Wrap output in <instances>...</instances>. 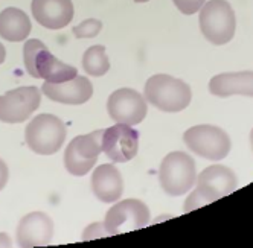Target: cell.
<instances>
[{
	"label": "cell",
	"instance_id": "9c48e42d",
	"mask_svg": "<svg viewBox=\"0 0 253 248\" xmlns=\"http://www.w3.org/2000/svg\"><path fill=\"white\" fill-rule=\"evenodd\" d=\"M150 221V209L140 200H124L107 212L104 228L107 235H121L145 227Z\"/></svg>",
	"mask_w": 253,
	"mask_h": 248
},
{
	"label": "cell",
	"instance_id": "44dd1931",
	"mask_svg": "<svg viewBox=\"0 0 253 248\" xmlns=\"http://www.w3.org/2000/svg\"><path fill=\"white\" fill-rule=\"evenodd\" d=\"M172 2L180 12H183L185 15H192L197 11H200L206 0H172Z\"/></svg>",
	"mask_w": 253,
	"mask_h": 248
},
{
	"label": "cell",
	"instance_id": "6da1fadb",
	"mask_svg": "<svg viewBox=\"0 0 253 248\" xmlns=\"http://www.w3.org/2000/svg\"><path fill=\"white\" fill-rule=\"evenodd\" d=\"M197 189L189 195L183 212H191L202 206L211 204L226 195L237 190L238 178L232 169L221 165H213L206 168L197 177Z\"/></svg>",
	"mask_w": 253,
	"mask_h": 248
},
{
	"label": "cell",
	"instance_id": "7a4b0ae2",
	"mask_svg": "<svg viewBox=\"0 0 253 248\" xmlns=\"http://www.w3.org/2000/svg\"><path fill=\"white\" fill-rule=\"evenodd\" d=\"M23 61L28 73L34 78H42L46 82H64L78 75V70L61 63L47 50L46 44L37 38L28 40L23 46Z\"/></svg>",
	"mask_w": 253,
	"mask_h": 248
},
{
	"label": "cell",
	"instance_id": "3957f363",
	"mask_svg": "<svg viewBox=\"0 0 253 248\" xmlns=\"http://www.w3.org/2000/svg\"><path fill=\"white\" fill-rule=\"evenodd\" d=\"M143 93L147 102L167 113H178L185 110L192 98L191 87L185 81L171 75L151 76L145 84Z\"/></svg>",
	"mask_w": 253,
	"mask_h": 248
},
{
	"label": "cell",
	"instance_id": "8fae6325",
	"mask_svg": "<svg viewBox=\"0 0 253 248\" xmlns=\"http://www.w3.org/2000/svg\"><path fill=\"white\" fill-rule=\"evenodd\" d=\"M42 93L37 87H19L0 96V120L20 123L40 107Z\"/></svg>",
	"mask_w": 253,
	"mask_h": 248
},
{
	"label": "cell",
	"instance_id": "d4e9b609",
	"mask_svg": "<svg viewBox=\"0 0 253 248\" xmlns=\"http://www.w3.org/2000/svg\"><path fill=\"white\" fill-rule=\"evenodd\" d=\"M136 3H145V2H148V0H134Z\"/></svg>",
	"mask_w": 253,
	"mask_h": 248
},
{
	"label": "cell",
	"instance_id": "cb8c5ba5",
	"mask_svg": "<svg viewBox=\"0 0 253 248\" xmlns=\"http://www.w3.org/2000/svg\"><path fill=\"white\" fill-rule=\"evenodd\" d=\"M250 145H252V151H253V130L250 133Z\"/></svg>",
	"mask_w": 253,
	"mask_h": 248
},
{
	"label": "cell",
	"instance_id": "7c38bea8",
	"mask_svg": "<svg viewBox=\"0 0 253 248\" xmlns=\"http://www.w3.org/2000/svg\"><path fill=\"white\" fill-rule=\"evenodd\" d=\"M102 151L115 163L130 162L139 151V133L124 123L105 128L102 134Z\"/></svg>",
	"mask_w": 253,
	"mask_h": 248
},
{
	"label": "cell",
	"instance_id": "ffe728a7",
	"mask_svg": "<svg viewBox=\"0 0 253 248\" xmlns=\"http://www.w3.org/2000/svg\"><path fill=\"white\" fill-rule=\"evenodd\" d=\"M102 29V22L96 20V19H88L81 22L78 26H75L72 29L74 35L77 38H93L101 32Z\"/></svg>",
	"mask_w": 253,
	"mask_h": 248
},
{
	"label": "cell",
	"instance_id": "2e32d148",
	"mask_svg": "<svg viewBox=\"0 0 253 248\" xmlns=\"http://www.w3.org/2000/svg\"><path fill=\"white\" fill-rule=\"evenodd\" d=\"M92 190L102 203H116L124 192V180L119 169L113 165H101L93 171Z\"/></svg>",
	"mask_w": 253,
	"mask_h": 248
},
{
	"label": "cell",
	"instance_id": "ac0fdd59",
	"mask_svg": "<svg viewBox=\"0 0 253 248\" xmlns=\"http://www.w3.org/2000/svg\"><path fill=\"white\" fill-rule=\"evenodd\" d=\"M31 20L25 11L19 8H6L0 12V37L19 43L31 34Z\"/></svg>",
	"mask_w": 253,
	"mask_h": 248
},
{
	"label": "cell",
	"instance_id": "277c9868",
	"mask_svg": "<svg viewBox=\"0 0 253 248\" xmlns=\"http://www.w3.org/2000/svg\"><path fill=\"white\" fill-rule=\"evenodd\" d=\"M160 186L171 197L189 192L197 181V166L189 154L175 151L162 160L159 169Z\"/></svg>",
	"mask_w": 253,
	"mask_h": 248
},
{
	"label": "cell",
	"instance_id": "8992f818",
	"mask_svg": "<svg viewBox=\"0 0 253 248\" xmlns=\"http://www.w3.org/2000/svg\"><path fill=\"white\" fill-rule=\"evenodd\" d=\"M200 29L205 38L212 44L229 43L237 28L235 12L226 0H209L200 8Z\"/></svg>",
	"mask_w": 253,
	"mask_h": 248
},
{
	"label": "cell",
	"instance_id": "d6986e66",
	"mask_svg": "<svg viewBox=\"0 0 253 248\" xmlns=\"http://www.w3.org/2000/svg\"><path fill=\"white\" fill-rule=\"evenodd\" d=\"M83 67L92 76H102L110 70V60L105 54V47L101 44L88 47L83 55Z\"/></svg>",
	"mask_w": 253,
	"mask_h": 248
},
{
	"label": "cell",
	"instance_id": "5b68a950",
	"mask_svg": "<svg viewBox=\"0 0 253 248\" xmlns=\"http://www.w3.org/2000/svg\"><path fill=\"white\" fill-rule=\"evenodd\" d=\"M66 125L53 114H39L34 117L25 131L26 143L35 154L52 155L61 149L66 140Z\"/></svg>",
	"mask_w": 253,
	"mask_h": 248
},
{
	"label": "cell",
	"instance_id": "30bf717a",
	"mask_svg": "<svg viewBox=\"0 0 253 248\" xmlns=\"http://www.w3.org/2000/svg\"><path fill=\"white\" fill-rule=\"evenodd\" d=\"M107 111L116 123L133 127L147 117L148 105L145 98L133 88H119L108 96Z\"/></svg>",
	"mask_w": 253,
	"mask_h": 248
},
{
	"label": "cell",
	"instance_id": "7402d4cb",
	"mask_svg": "<svg viewBox=\"0 0 253 248\" xmlns=\"http://www.w3.org/2000/svg\"><path fill=\"white\" fill-rule=\"evenodd\" d=\"M8 177H9V171H8V166L6 163L0 158V190H2L5 186H6V181H8Z\"/></svg>",
	"mask_w": 253,
	"mask_h": 248
},
{
	"label": "cell",
	"instance_id": "4fadbf2b",
	"mask_svg": "<svg viewBox=\"0 0 253 248\" xmlns=\"http://www.w3.org/2000/svg\"><path fill=\"white\" fill-rule=\"evenodd\" d=\"M42 92L53 102L66 105H81L87 102L93 95V85L85 76L77 75L64 82H44Z\"/></svg>",
	"mask_w": 253,
	"mask_h": 248
},
{
	"label": "cell",
	"instance_id": "9a60e30c",
	"mask_svg": "<svg viewBox=\"0 0 253 248\" xmlns=\"http://www.w3.org/2000/svg\"><path fill=\"white\" fill-rule=\"evenodd\" d=\"M31 9L34 19L47 29L66 28L75 14L72 0H32Z\"/></svg>",
	"mask_w": 253,
	"mask_h": 248
},
{
	"label": "cell",
	"instance_id": "ba28073f",
	"mask_svg": "<svg viewBox=\"0 0 253 248\" xmlns=\"http://www.w3.org/2000/svg\"><path fill=\"white\" fill-rule=\"evenodd\" d=\"M102 134L104 130H96L90 134L77 136L69 143L64 152V166L72 175L83 177L96 165L102 152Z\"/></svg>",
	"mask_w": 253,
	"mask_h": 248
},
{
	"label": "cell",
	"instance_id": "603a6c76",
	"mask_svg": "<svg viewBox=\"0 0 253 248\" xmlns=\"http://www.w3.org/2000/svg\"><path fill=\"white\" fill-rule=\"evenodd\" d=\"M6 58V50L3 47V44H0V64H2Z\"/></svg>",
	"mask_w": 253,
	"mask_h": 248
},
{
	"label": "cell",
	"instance_id": "e0dca14e",
	"mask_svg": "<svg viewBox=\"0 0 253 248\" xmlns=\"http://www.w3.org/2000/svg\"><path fill=\"white\" fill-rule=\"evenodd\" d=\"M209 92L218 98L241 95L253 98V72H232L216 75L209 82Z\"/></svg>",
	"mask_w": 253,
	"mask_h": 248
},
{
	"label": "cell",
	"instance_id": "52a82bcc",
	"mask_svg": "<svg viewBox=\"0 0 253 248\" xmlns=\"http://www.w3.org/2000/svg\"><path fill=\"white\" fill-rule=\"evenodd\" d=\"M183 140L192 152L213 162L226 158L232 146L229 134L213 125H195L183 134Z\"/></svg>",
	"mask_w": 253,
	"mask_h": 248
},
{
	"label": "cell",
	"instance_id": "5bb4252c",
	"mask_svg": "<svg viewBox=\"0 0 253 248\" xmlns=\"http://www.w3.org/2000/svg\"><path fill=\"white\" fill-rule=\"evenodd\" d=\"M53 222L43 212L25 215L17 227V242L20 247H40L50 244Z\"/></svg>",
	"mask_w": 253,
	"mask_h": 248
}]
</instances>
